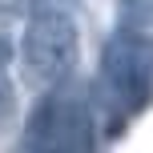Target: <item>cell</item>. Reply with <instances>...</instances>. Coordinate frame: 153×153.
<instances>
[{"mask_svg":"<svg viewBox=\"0 0 153 153\" xmlns=\"http://www.w3.org/2000/svg\"><path fill=\"white\" fill-rule=\"evenodd\" d=\"M20 56H24V73L45 89H56L61 81H69L81 61V32H76L73 12L56 0H40L24 24Z\"/></svg>","mask_w":153,"mask_h":153,"instance_id":"6da1fadb","label":"cell"},{"mask_svg":"<svg viewBox=\"0 0 153 153\" xmlns=\"http://www.w3.org/2000/svg\"><path fill=\"white\" fill-rule=\"evenodd\" d=\"M101 85L109 89L113 105H121V113H141L153 97V40L145 32L121 28L117 36H109L105 53H101Z\"/></svg>","mask_w":153,"mask_h":153,"instance_id":"7a4b0ae2","label":"cell"},{"mask_svg":"<svg viewBox=\"0 0 153 153\" xmlns=\"http://www.w3.org/2000/svg\"><path fill=\"white\" fill-rule=\"evenodd\" d=\"M93 109L89 101L61 97L56 109V129H53V149H93Z\"/></svg>","mask_w":153,"mask_h":153,"instance_id":"3957f363","label":"cell"},{"mask_svg":"<svg viewBox=\"0 0 153 153\" xmlns=\"http://www.w3.org/2000/svg\"><path fill=\"white\" fill-rule=\"evenodd\" d=\"M56 109H61V93H45L24 117V149H53V129H56Z\"/></svg>","mask_w":153,"mask_h":153,"instance_id":"277c9868","label":"cell"},{"mask_svg":"<svg viewBox=\"0 0 153 153\" xmlns=\"http://www.w3.org/2000/svg\"><path fill=\"white\" fill-rule=\"evenodd\" d=\"M8 56H12V48H8V40H0V117H8L16 105V89H12V76H8Z\"/></svg>","mask_w":153,"mask_h":153,"instance_id":"5b68a950","label":"cell"}]
</instances>
